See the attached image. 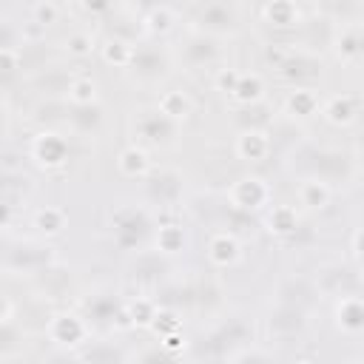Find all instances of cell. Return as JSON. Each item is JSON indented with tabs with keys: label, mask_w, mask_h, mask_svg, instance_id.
<instances>
[{
	"label": "cell",
	"mask_w": 364,
	"mask_h": 364,
	"mask_svg": "<svg viewBox=\"0 0 364 364\" xmlns=\"http://www.w3.org/2000/svg\"><path fill=\"white\" fill-rule=\"evenodd\" d=\"M176 131V122H171L165 114H159L156 108H148V111H139L136 119H134V134L148 142V145H168L171 136Z\"/></svg>",
	"instance_id": "6da1fadb"
},
{
	"label": "cell",
	"mask_w": 364,
	"mask_h": 364,
	"mask_svg": "<svg viewBox=\"0 0 364 364\" xmlns=\"http://www.w3.org/2000/svg\"><path fill=\"white\" fill-rule=\"evenodd\" d=\"M31 154L43 168H60L68 159V142H65V136H60L54 131H43L34 136Z\"/></svg>",
	"instance_id": "7a4b0ae2"
},
{
	"label": "cell",
	"mask_w": 364,
	"mask_h": 364,
	"mask_svg": "<svg viewBox=\"0 0 364 364\" xmlns=\"http://www.w3.org/2000/svg\"><path fill=\"white\" fill-rule=\"evenodd\" d=\"M88 327L85 321L77 316V313H57L51 321H48V336L51 341L63 344V347H77L82 338H85Z\"/></svg>",
	"instance_id": "3957f363"
},
{
	"label": "cell",
	"mask_w": 364,
	"mask_h": 364,
	"mask_svg": "<svg viewBox=\"0 0 364 364\" xmlns=\"http://www.w3.org/2000/svg\"><path fill=\"white\" fill-rule=\"evenodd\" d=\"M267 196H270V191H267V185H264L259 176H242V179L233 182V188H230V202H233L236 208H245V210L262 208V205L267 202Z\"/></svg>",
	"instance_id": "277c9868"
},
{
	"label": "cell",
	"mask_w": 364,
	"mask_h": 364,
	"mask_svg": "<svg viewBox=\"0 0 364 364\" xmlns=\"http://www.w3.org/2000/svg\"><path fill=\"white\" fill-rule=\"evenodd\" d=\"M236 154H239V159H245V162H262V159H267V154H270V139H267V134L259 131V128L242 131V134L236 136Z\"/></svg>",
	"instance_id": "5b68a950"
},
{
	"label": "cell",
	"mask_w": 364,
	"mask_h": 364,
	"mask_svg": "<svg viewBox=\"0 0 364 364\" xmlns=\"http://www.w3.org/2000/svg\"><path fill=\"white\" fill-rule=\"evenodd\" d=\"M117 168H119L122 176L139 179V176H145V173L151 171V156H148V151H145L142 145H128V148L119 151Z\"/></svg>",
	"instance_id": "8992f818"
},
{
	"label": "cell",
	"mask_w": 364,
	"mask_h": 364,
	"mask_svg": "<svg viewBox=\"0 0 364 364\" xmlns=\"http://www.w3.org/2000/svg\"><path fill=\"white\" fill-rule=\"evenodd\" d=\"M239 253H242V247H239V242H236L233 233H213L210 242H208V259H210L216 267L233 264V262L239 259Z\"/></svg>",
	"instance_id": "52a82bcc"
},
{
	"label": "cell",
	"mask_w": 364,
	"mask_h": 364,
	"mask_svg": "<svg viewBox=\"0 0 364 364\" xmlns=\"http://www.w3.org/2000/svg\"><path fill=\"white\" fill-rule=\"evenodd\" d=\"M321 114H324V119L333 122V125H350V122L355 119V114H358V102H355V97H350V94H336V97H330V100L324 102Z\"/></svg>",
	"instance_id": "ba28073f"
},
{
	"label": "cell",
	"mask_w": 364,
	"mask_h": 364,
	"mask_svg": "<svg viewBox=\"0 0 364 364\" xmlns=\"http://www.w3.org/2000/svg\"><path fill=\"white\" fill-rule=\"evenodd\" d=\"M262 94H264V82H262V77H259V74H250V71H247V74L239 71V80H236L230 97H233L236 102H242V105H253V102L262 100Z\"/></svg>",
	"instance_id": "9c48e42d"
},
{
	"label": "cell",
	"mask_w": 364,
	"mask_h": 364,
	"mask_svg": "<svg viewBox=\"0 0 364 364\" xmlns=\"http://www.w3.org/2000/svg\"><path fill=\"white\" fill-rule=\"evenodd\" d=\"M68 100H71V105H77V108H91V105H97V100H100V85H97V80H91V77H74L71 85H68Z\"/></svg>",
	"instance_id": "30bf717a"
},
{
	"label": "cell",
	"mask_w": 364,
	"mask_h": 364,
	"mask_svg": "<svg viewBox=\"0 0 364 364\" xmlns=\"http://www.w3.org/2000/svg\"><path fill=\"white\" fill-rule=\"evenodd\" d=\"M191 97L188 94H182V91H165L162 97H159V102H156V111L159 114H165L171 122H179V119H185L188 114H191Z\"/></svg>",
	"instance_id": "8fae6325"
},
{
	"label": "cell",
	"mask_w": 364,
	"mask_h": 364,
	"mask_svg": "<svg viewBox=\"0 0 364 364\" xmlns=\"http://www.w3.org/2000/svg\"><path fill=\"white\" fill-rule=\"evenodd\" d=\"M299 202L310 210H321L330 205V188L321 179H304L299 185Z\"/></svg>",
	"instance_id": "7c38bea8"
},
{
	"label": "cell",
	"mask_w": 364,
	"mask_h": 364,
	"mask_svg": "<svg viewBox=\"0 0 364 364\" xmlns=\"http://www.w3.org/2000/svg\"><path fill=\"white\" fill-rule=\"evenodd\" d=\"M336 54L344 63H355L361 57V28L358 26H344L336 37Z\"/></svg>",
	"instance_id": "4fadbf2b"
},
{
	"label": "cell",
	"mask_w": 364,
	"mask_h": 364,
	"mask_svg": "<svg viewBox=\"0 0 364 364\" xmlns=\"http://www.w3.org/2000/svg\"><path fill=\"white\" fill-rule=\"evenodd\" d=\"M336 316H338V327H341V330H347V333H358V330H361L364 310H361V301H358L355 296L341 299L338 307H336Z\"/></svg>",
	"instance_id": "5bb4252c"
},
{
	"label": "cell",
	"mask_w": 364,
	"mask_h": 364,
	"mask_svg": "<svg viewBox=\"0 0 364 364\" xmlns=\"http://www.w3.org/2000/svg\"><path fill=\"white\" fill-rule=\"evenodd\" d=\"M287 111L293 117H310V114L318 111V100H316V94L310 88H296L287 97Z\"/></svg>",
	"instance_id": "9a60e30c"
},
{
	"label": "cell",
	"mask_w": 364,
	"mask_h": 364,
	"mask_svg": "<svg viewBox=\"0 0 364 364\" xmlns=\"http://www.w3.org/2000/svg\"><path fill=\"white\" fill-rule=\"evenodd\" d=\"M102 60L111 63V65H117V68H125L134 60V46H128L125 40H117L114 37V40H108L102 46Z\"/></svg>",
	"instance_id": "2e32d148"
},
{
	"label": "cell",
	"mask_w": 364,
	"mask_h": 364,
	"mask_svg": "<svg viewBox=\"0 0 364 364\" xmlns=\"http://www.w3.org/2000/svg\"><path fill=\"white\" fill-rule=\"evenodd\" d=\"M262 14H264L267 23H276V26H293V23H299V9L293 3H267L262 9Z\"/></svg>",
	"instance_id": "e0dca14e"
},
{
	"label": "cell",
	"mask_w": 364,
	"mask_h": 364,
	"mask_svg": "<svg viewBox=\"0 0 364 364\" xmlns=\"http://www.w3.org/2000/svg\"><path fill=\"white\" fill-rule=\"evenodd\" d=\"M34 225H37L43 233H60V230L65 228V213H63L60 208H54V205H46L43 210H37Z\"/></svg>",
	"instance_id": "ac0fdd59"
},
{
	"label": "cell",
	"mask_w": 364,
	"mask_h": 364,
	"mask_svg": "<svg viewBox=\"0 0 364 364\" xmlns=\"http://www.w3.org/2000/svg\"><path fill=\"white\" fill-rule=\"evenodd\" d=\"M267 225H270L273 233H282V236H284V233H290V230L296 228V210H293L290 205H279V208L270 210Z\"/></svg>",
	"instance_id": "d6986e66"
},
{
	"label": "cell",
	"mask_w": 364,
	"mask_h": 364,
	"mask_svg": "<svg viewBox=\"0 0 364 364\" xmlns=\"http://www.w3.org/2000/svg\"><path fill=\"white\" fill-rule=\"evenodd\" d=\"M182 245H185V233H182V228H176V225H165V228H159V233H156V247H159V250H165V253H176V250H182Z\"/></svg>",
	"instance_id": "ffe728a7"
},
{
	"label": "cell",
	"mask_w": 364,
	"mask_h": 364,
	"mask_svg": "<svg viewBox=\"0 0 364 364\" xmlns=\"http://www.w3.org/2000/svg\"><path fill=\"white\" fill-rule=\"evenodd\" d=\"M65 51H68L71 57H88V54L94 51V37H91L88 31H74V34H68V40H65Z\"/></svg>",
	"instance_id": "44dd1931"
},
{
	"label": "cell",
	"mask_w": 364,
	"mask_h": 364,
	"mask_svg": "<svg viewBox=\"0 0 364 364\" xmlns=\"http://www.w3.org/2000/svg\"><path fill=\"white\" fill-rule=\"evenodd\" d=\"M199 20L202 23H233V6L210 3V6L199 9Z\"/></svg>",
	"instance_id": "7402d4cb"
},
{
	"label": "cell",
	"mask_w": 364,
	"mask_h": 364,
	"mask_svg": "<svg viewBox=\"0 0 364 364\" xmlns=\"http://www.w3.org/2000/svg\"><path fill=\"white\" fill-rule=\"evenodd\" d=\"M31 14H34V20L31 23H37V26H51V23H57L60 20V14H63V6H57V3H37V6H31Z\"/></svg>",
	"instance_id": "603a6c76"
},
{
	"label": "cell",
	"mask_w": 364,
	"mask_h": 364,
	"mask_svg": "<svg viewBox=\"0 0 364 364\" xmlns=\"http://www.w3.org/2000/svg\"><path fill=\"white\" fill-rule=\"evenodd\" d=\"M188 57L193 65H202V63H210L216 57V46H210L208 40H193L188 46Z\"/></svg>",
	"instance_id": "cb8c5ba5"
},
{
	"label": "cell",
	"mask_w": 364,
	"mask_h": 364,
	"mask_svg": "<svg viewBox=\"0 0 364 364\" xmlns=\"http://www.w3.org/2000/svg\"><path fill=\"white\" fill-rule=\"evenodd\" d=\"M131 318H134V324H151L156 318V307L148 299H139L131 304Z\"/></svg>",
	"instance_id": "d4e9b609"
},
{
	"label": "cell",
	"mask_w": 364,
	"mask_h": 364,
	"mask_svg": "<svg viewBox=\"0 0 364 364\" xmlns=\"http://www.w3.org/2000/svg\"><path fill=\"white\" fill-rule=\"evenodd\" d=\"M148 23H151L154 28L165 31V28L171 26V9H165V6H159V9H151V14H148Z\"/></svg>",
	"instance_id": "484cf974"
},
{
	"label": "cell",
	"mask_w": 364,
	"mask_h": 364,
	"mask_svg": "<svg viewBox=\"0 0 364 364\" xmlns=\"http://www.w3.org/2000/svg\"><path fill=\"white\" fill-rule=\"evenodd\" d=\"M236 80H239V71L236 68H222L219 74H216V85H219V91H233V85H236Z\"/></svg>",
	"instance_id": "4316f807"
},
{
	"label": "cell",
	"mask_w": 364,
	"mask_h": 364,
	"mask_svg": "<svg viewBox=\"0 0 364 364\" xmlns=\"http://www.w3.org/2000/svg\"><path fill=\"white\" fill-rule=\"evenodd\" d=\"M139 364H176V361H173V355L165 353V350H148V353L139 355Z\"/></svg>",
	"instance_id": "83f0119b"
},
{
	"label": "cell",
	"mask_w": 364,
	"mask_h": 364,
	"mask_svg": "<svg viewBox=\"0 0 364 364\" xmlns=\"http://www.w3.org/2000/svg\"><path fill=\"white\" fill-rule=\"evenodd\" d=\"M17 68V51L14 48H0V71Z\"/></svg>",
	"instance_id": "f1b7e54d"
},
{
	"label": "cell",
	"mask_w": 364,
	"mask_h": 364,
	"mask_svg": "<svg viewBox=\"0 0 364 364\" xmlns=\"http://www.w3.org/2000/svg\"><path fill=\"white\" fill-rule=\"evenodd\" d=\"M185 341H182V336L179 333H171V336H165V341H162V350L165 353H173V350H179Z\"/></svg>",
	"instance_id": "f546056e"
},
{
	"label": "cell",
	"mask_w": 364,
	"mask_h": 364,
	"mask_svg": "<svg viewBox=\"0 0 364 364\" xmlns=\"http://www.w3.org/2000/svg\"><path fill=\"white\" fill-rule=\"evenodd\" d=\"M242 364H273V358L264 355V353H250V355L242 358Z\"/></svg>",
	"instance_id": "4dcf8cb0"
},
{
	"label": "cell",
	"mask_w": 364,
	"mask_h": 364,
	"mask_svg": "<svg viewBox=\"0 0 364 364\" xmlns=\"http://www.w3.org/2000/svg\"><path fill=\"white\" fill-rule=\"evenodd\" d=\"M9 219H11V208L0 199V228H6V225H9Z\"/></svg>",
	"instance_id": "1f68e13d"
},
{
	"label": "cell",
	"mask_w": 364,
	"mask_h": 364,
	"mask_svg": "<svg viewBox=\"0 0 364 364\" xmlns=\"http://www.w3.org/2000/svg\"><path fill=\"white\" fill-rule=\"evenodd\" d=\"M9 313H11V307H9V301H6L3 296H0V324H3L6 318H9Z\"/></svg>",
	"instance_id": "d6a6232c"
},
{
	"label": "cell",
	"mask_w": 364,
	"mask_h": 364,
	"mask_svg": "<svg viewBox=\"0 0 364 364\" xmlns=\"http://www.w3.org/2000/svg\"><path fill=\"white\" fill-rule=\"evenodd\" d=\"M6 122H9V114H6V108L0 105V134L6 131Z\"/></svg>",
	"instance_id": "836d02e7"
},
{
	"label": "cell",
	"mask_w": 364,
	"mask_h": 364,
	"mask_svg": "<svg viewBox=\"0 0 364 364\" xmlns=\"http://www.w3.org/2000/svg\"><path fill=\"white\" fill-rule=\"evenodd\" d=\"M296 364H310V361H296Z\"/></svg>",
	"instance_id": "e575fe53"
}]
</instances>
